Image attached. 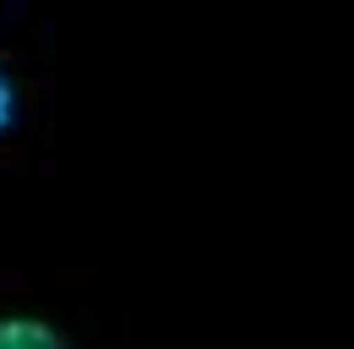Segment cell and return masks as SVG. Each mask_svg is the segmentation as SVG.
<instances>
[{
  "mask_svg": "<svg viewBox=\"0 0 354 349\" xmlns=\"http://www.w3.org/2000/svg\"><path fill=\"white\" fill-rule=\"evenodd\" d=\"M142 273L131 262L0 267V349H131Z\"/></svg>",
  "mask_w": 354,
  "mask_h": 349,
  "instance_id": "obj_1",
  "label": "cell"
},
{
  "mask_svg": "<svg viewBox=\"0 0 354 349\" xmlns=\"http://www.w3.org/2000/svg\"><path fill=\"white\" fill-rule=\"evenodd\" d=\"M49 131V71L22 49L0 39V170L39 164Z\"/></svg>",
  "mask_w": 354,
  "mask_h": 349,
  "instance_id": "obj_2",
  "label": "cell"
}]
</instances>
